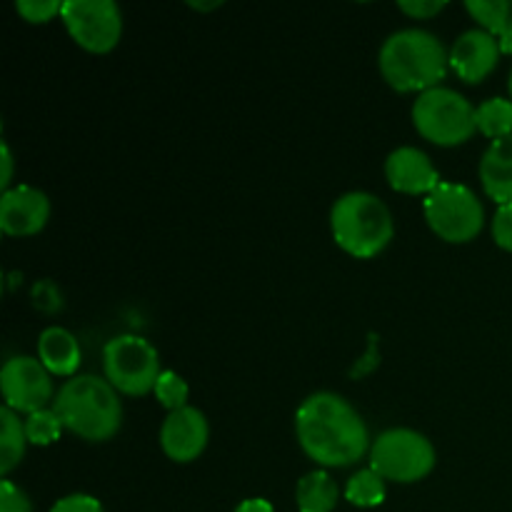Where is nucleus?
I'll list each match as a JSON object with an SVG mask.
<instances>
[{"mask_svg":"<svg viewBox=\"0 0 512 512\" xmlns=\"http://www.w3.org/2000/svg\"><path fill=\"white\" fill-rule=\"evenodd\" d=\"M153 393H155V398H158V403L173 413V410H180L188 405L190 388L178 373H173V370H163L158 378V383H155Z\"/></svg>","mask_w":512,"mask_h":512,"instance_id":"obj_23","label":"nucleus"},{"mask_svg":"<svg viewBox=\"0 0 512 512\" xmlns=\"http://www.w3.org/2000/svg\"><path fill=\"white\" fill-rule=\"evenodd\" d=\"M15 10L23 20L38 25L50 23L55 15H63V3H58V0H18Z\"/></svg>","mask_w":512,"mask_h":512,"instance_id":"obj_24","label":"nucleus"},{"mask_svg":"<svg viewBox=\"0 0 512 512\" xmlns=\"http://www.w3.org/2000/svg\"><path fill=\"white\" fill-rule=\"evenodd\" d=\"M0 390H3L5 408L18 415H33L38 410L53 408V375L45 370L38 358L15 355L5 360L0 370Z\"/></svg>","mask_w":512,"mask_h":512,"instance_id":"obj_10","label":"nucleus"},{"mask_svg":"<svg viewBox=\"0 0 512 512\" xmlns=\"http://www.w3.org/2000/svg\"><path fill=\"white\" fill-rule=\"evenodd\" d=\"M345 500L355 508H378L385 500V480L373 468L360 470L345 485Z\"/></svg>","mask_w":512,"mask_h":512,"instance_id":"obj_21","label":"nucleus"},{"mask_svg":"<svg viewBox=\"0 0 512 512\" xmlns=\"http://www.w3.org/2000/svg\"><path fill=\"white\" fill-rule=\"evenodd\" d=\"M380 75L398 93H425L438 88L450 68V53L433 33L405 28L388 35L378 55Z\"/></svg>","mask_w":512,"mask_h":512,"instance_id":"obj_2","label":"nucleus"},{"mask_svg":"<svg viewBox=\"0 0 512 512\" xmlns=\"http://www.w3.org/2000/svg\"><path fill=\"white\" fill-rule=\"evenodd\" d=\"M423 215L440 240L453 245L470 243L485 225V208L475 190L460 183H440L425 198Z\"/></svg>","mask_w":512,"mask_h":512,"instance_id":"obj_7","label":"nucleus"},{"mask_svg":"<svg viewBox=\"0 0 512 512\" xmlns=\"http://www.w3.org/2000/svg\"><path fill=\"white\" fill-rule=\"evenodd\" d=\"M50 220V200L33 185H13L0 198V228L10 238L38 235Z\"/></svg>","mask_w":512,"mask_h":512,"instance_id":"obj_12","label":"nucleus"},{"mask_svg":"<svg viewBox=\"0 0 512 512\" xmlns=\"http://www.w3.org/2000/svg\"><path fill=\"white\" fill-rule=\"evenodd\" d=\"M38 360L50 375H60V378L70 380L78 373L83 350H80L78 338L70 330L50 325L38 338Z\"/></svg>","mask_w":512,"mask_h":512,"instance_id":"obj_16","label":"nucleus"},{"mask_svg":"<svg viewBox=\"0 0 512 512\" xmlns=\"http://www.w3.org/2000/svg\"><path fill=\"white\" fill-rule=\"evenodd\" d=\"M295 435L320 468H350L370 453L368 425L363 415L338 393H313L295 413Z\"/></svg>","mask_w":512,"mask_h":512,"instance_id":"obj_1","label":"nucleus"},{"mask_svg":"<svg viewBox=\"0 0 512 512\" xmlns=\"http://www.w3.org/2000/svg\"><path fill=\"white\" fill-rule=\"evenodd\" d=\"M493 240L498 248L512 253V203L498 205L493 215Z\"/></svg>","mask_w":512,"mask_h":512,"instance_id":"obj_26","label":"nucleus"},{"mask_svg":"<svg viewBox=\"0 0 512 512\" xmlns=\"http://www.w3.org/2000/svg\"><path fill=\"white\" fill-rule=\"evenodd\" d=\"M105 380L120 395L140 398L155 390L160 378V355L140 335H118L103 348Z\"/></svg>","mask_w":512,"mask_h":512,"instance_id":"obj_8","label":"nucleus"},{"mask_svg":"<svg viewBox=\"0 0 512 512\" xmlns=\"http://www.w3.org/2000/svg\"><path fill=\"white\" fill-rule=\"evenodd\" d=\"M480 183L498 205L512 203V135L493 140L480 158Z\"/></svg>","mask_w":512,"mask_h":512,"instance_id":"obj_15","label":"nucleus"},{"mask_svg":"<svg viewBox=\"0 0 512 512\" xmlns=\"http://www.w3.org/2000/svg\"><path fill=\"white\" fill-rule=\"evenodd\" d=\"M413 125L428 143L440 148L463 145L478 133L475 105L458 90L438 85L425 90L413 103Z\"/></svg>","mask_w":512,"mask_h":512,"instance_id":"obj_5","label":"nucleus"},{"mask_svg":"<svg viewBox=\"0 0 512 512\" xmlns=\"http://www.w3.org/2000/svg\"><path fill=\"white\" fill-rule=\"evenodd\" d=\"M0 165H3V173H0V188H3V193L5 190H10L13 188V153H10V148H8V143H3L0 145Z\"/></svg>","mask_w":512,"mask_h":512,"instance_id":"obj_29","label":"nucleus"},{"mask_svg":"<svg viewBox=\"0 0 512 512\" xmlns=\"http://www.w3.org/2000/svg\"><path fill=\"white\" fill-rule=\"evenodd\" d=\"M210 440L208 418L193 405L173 410L160 425V448L173 463H193L205 453Z\"/></svg>","mask_w":512,"mask_h":512,"instance_id":"obj_11","label":"nucleus"},{"mask_svg":"<svg viewBox=\"0 0 512 512\" xmlns=\"http://www.w3.org/2000/svg\"><path fill=\"white\" fill-rule=\"evenodd\" d=\"M53 410L65 430L88 443H108L123 425L120 393L98 375H75L65 380L53 400Z\"/></svg>","mask_w":512,"mask_h":512,"instance_id":"obj_3","label":"nucleus"},{"mask_svg":"<svg viewBox=\"0 0 512 512\" xmlns=\"http://www.w3.org/2000/svg\"><path fill=\"white\" fill-rule=\"evenodd\" d=\"M465 8L480 28L498 38L500 50L512 55V0H470Z\"/></svg>","mask_w":512,"mask_h":512,"instance_id":"obj_17","label":"nucleus"},{"mask_svg":"<svg viewBox=\"0 0 512 512\" xmlns=\"http://www.w3.org/2000/svg\"><path fill=\"white\" fill-rule=\"evenodd\" d=\"M0 512H33V503L18 485L3 478L0 483Z\"/></svg>","mask_w":512,"mask_h":512,"instance_id":"obj_25","label":"nucleus"},{"mask_svg":"<svg viewBox=\"0 0 512 512\" xmlns=\"http://www.w3.org/2000/svg\"><path fill=\"white\" fill-rule=\"evenodd\" d=\"M508 88H510V100H512V70H510V80H508Z\"/></svg>","mask_w":512,"mask_h":512,"instance_id":"obj_32","label":"nucleus"},{"mask_svg":"<svg viewBox=\"0 0 512 512\" xmlns=\"http://www.w3.org/2000/svg\"><path fill=\"white\" fill-rule=\"evenodd\" d=\"M330 230L340 248L360 260L375 258L390 245L395 235L388 205L373 193L353 190L340 195L330 210Z\"/></svg>","mask_w":512,"mask_h":512,"instance_id":"obj_4","label":"nucleus"},{"mask_svg":"<svg viewBox=\"0 0 512 512\" xmlns=\"http://www.w3.org/2000/svg\"><path fill=\"white\" fill-rule=\"evenodd\" d=\"M385 178H388L390 188L395 193L425 195V198L443 183L428 153L413 148V145H403V148L393 150L388 155V160H385Z\"/></svg>","mask_w":512,"mask_h":512,"instance_id":"obj_14","label":"nucleus"},{"mask_svg":"<svg viewBox=\"0 0 512 512\" xmlns=\"http://www.w3.org/2000/svg\"><path fill=\"white\" fill-rule=\"evenodd\" d=\"M340 500V490L335 480L325 470H313L303 475L295 488V503L300 512H333Z\"/></svg>","mask_w":512,"mask_h":512,"instance_id":"obj_18","label":"nucleus"},{"mask_svg":"<svg viewBox=\"0 0 512 512\" xmlns=\"http://www.w3.org/2000/svg\"><path fill=\"white\" fill-rule=\"evenodd\" d=\"M50 512H105L100 500H95L93 495L85 493H75V495H65L60 498L58 503L50 508Z\"/></svg>","mask_w":512,"mask_h":512,"instance_id":"obj_27","label":"nucleus"},{"mask_svg":"<svg viewBox=\"0 0 512 512\" xmlns=\"http://www.w3.org/2000/svg\"><path fill=\"white\" fill-rule=\"evenodd\" d=\"M0 473L8 478L25 458V448H28V435H25V423L20 420L18 413L10 408L0 410Z\"/></svg>","mask_w":512,"mask_h":512,"instance_id":"obj_19","label":"nucleus"},{"mask_svg":"<svg viewBox=\"0 0 512 512\" xmlns=\"http://www.w3.org/2000/svg\"><path fill=\"white\" fill-rule=\"evenodd\" d=\"M220 5L223 3H218V0H215V3H190V8L193 10H215V8H220Z\"/></svg>","mask_w":512,"mask_h":512,"instance_id":"obj_31","label":"nucleus"},{"mask_svg":"<svg viewBox=\"0 0 512 512\" xmlns=\"http://www.w3.org/2000/svg\"><path fill=\"white\" fill-rule=\"evenodd\" d=\"M370 468L385 483L410 485L428 478L435 468V448L423 433L410 428H390L370 445Z\"/></svg>","mask_w":512,"mask_h":512,"instance_id":"obj_6","label":"nucleus"},{"mask_svg":"<svg viewBox=\"0 0 512 512\" xmlns=\"http://www.w3.org/2000/svg\"><path fill=\"white\" fill-rule=\"evenodd\" d=\"M235 512H275V510L268 500L250 498V500H245V503H240L238 508H235Z\"/></svg>","mask_w":512,"mask_h":512,"instance_id":"obj_30","label":"nucleus"},{"mask_svg":"<svg viewBox=\"0 0 512 512\" xmlns=\"http://www.w3.org/2000/svg\"><path fill=\"white\" fill-rule=\"evenodd\" d=\"M23 423L30 445H53L55 440H60L65 430L63 420H60V415L53 408L38 410V413L28 415Z\"/></svg>","mask_w":512,"mask_h":512,"instance_id":"obj_22","label":"nucleus"},{"mask_svg":"<svg viewBox=\"0 0 512 512\" xmlns=\"http://www.w3.org/2000/svg\"><path fill=\"white\" fill-rule=\"evenodd\" d=\"M478 130L490 140H500L512 135V100L490 98L475 108Z\"/></svg>","mask_w":512,"mask_h":512,"instance_id":"obj_20","label":"nucleus"},{"mask_svg":"<svg viewBox=\"0 0 512 512\" xmlns=\"http://www.w3.org/2000/svg\"><path fill=\"white\" fill-rule=\"evenodd\" d=\"M500 55H503V50H500L498 38H493L488 30H465L450 48V68L455 70L460 80L475 85L498 68Z\"/></svg>","mask_w":512,"mask_h":512,"instance_id":"obj_13","label":"nucleus"},{"mask_svg":"<svg viewBox=\"0 0 512 512\" xmlns=\"http://www.w3.org/2000/svg\"><path fill=\"white\" fill-rule=\"evenodd\" d=\"M400 13L410 15L415 20H428L433 15H438L440 10H445L443 0H405V3H398Z\"/></svg>","mask_w":512,"mask_h":512,"instance_id":"obj_28","label":"nucleus"},{"mask_svg":"<svg viewBox=\"0 0 512 512\" xmlns=\"http://www.w3.org/2000/svg\"><path fill=\"white\" fill-rule=\"evenodd\" d=\"M60 18L70 38L95 55L110 53L123 35V13L113 0H68Z\"/></svg>","mask_w":512,"mask_h":512,"instance_id":"obj_9","label":"nucleus"}]
</instances>
